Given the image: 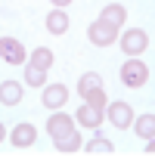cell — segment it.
<instances>
[{
  "mask_svg": "<svg viewBox=\"0 0 155 158\" xmlns=\"http://www.w3.org/2000/svg\"><path fill=\"white\" fill-rule=\"evenodd\" d=\"M65 99H68V90L62 87V84H50V87H44V106L47 109H59V106H65Z\"/></svg>",
  "mask_w": 155,
  "mask_h": 158,
  "instance_id": "obj_6",
  "label": "cell"
},
{
  "mask_svg": "<svg viewBox=\"0 0 155 158\" xmlns=\"http://www.w3.org/2000/svg\"><path fill=\"white\" fill-rule=\"evenodd\" d=\"M50 3H56V6H68L71 0H50Z\"/></svg>",
  "mask_w": 155,
  "mask_h": 158,
  "instance_id": "obj_20",
  "label": "cell"
},
{
  "mask_svg": "<svg viewBox=\"0 0 155 158\" xmlns=\"http://www.w3.org/2000/svg\"><path fill=\"white\" fill-rule=\"evenodd\" d=\"M146 77H149V68H146L140 59H127V62L121 65V81H124L127 87H143Z\"/></svg>",
  "mask_w": 155,
  "mask_h": 158,
  "instance_id": "obj_1",
  "label": "cell"
},
{
  "mask_svg": "<svg viewBox=\"0 0 155 158\" xmlns=\"http://www.w3.org/2000/svg\"><path fill=\"white\" fill-rule=\"evenodd\" d=\"M103 22H109V25H124V6H118V3H112V6H106L103 10V16H99Z\"/></svg>",
  "mask_w": 155,
  "mask_h": 158,
  "instance_id": "obj_14",
  "label": "cell"
},
{
  "mask_svg": "<svg viewBox=\"0 0 155 158\" xmlns=\"http://www.w3.org/2000/svg\"><path fill=\"white\" fill-rule=\"evenodd\" d=\"M93 155H109L112 152V143L109 139H103V136H96V139H90V146H87Z\"/></svg>",
  "mask_w": 155,
  "mask_h": 158,
  "instance_id": "obj_18",
  "label": "cell"
},
{
  "mask_svg": "<svg viewBox=\"0 0 155 158\" xmlns=\"http://www.w3.org/2000/svg\"><path fill=\"white\" fill-rule=\"evenodd\" d=\"M136 133L143 139H152L155 136V115H140L136 118Z\"/></svg>",
  "mask_w": 155,
  "mask_h": 158,
  "instance_id": "obj_16",
  "label": "cell"
},
{
  "mask_svg": "<svg viewBox=\"0 0 155 158\" xmlns=\"http://www.w3.org/2000/svg\"><path fill=\"white\" fill-rule=\"evenodd\" d=\"M109 121L124 130V127L133 124V109H130L127 102H112V106H109Z\"/></svg>",
  "mask_w": 155,
  "mask_h": 158,
  "instance_id": "obj_4",
  "label": "cell"
},
{
  "mask_svg": "<svg viewBox=\"0 0 155 158\" xmlns=\"http://www.w3.org/2000/svg\"><path fill=\"white\" fill-rule=\"evenodd\" d=\"M87 34H90V40H93L96 47H109V44L118 37V28H115V25H109V22H103V19H96V22L90 25V31H87Z\"/></svg>",
  "mask_w": 155,
  "mask_h": 158,
  "instance_id": "obj_2",
  "label": "cell"
},
{
  "mask_svg": "<svg viewBox=\"0 0 155 158\" xmlns=\"http://www.w3.org/2000/svg\"><path fill=\"white\" fill-rule=\"evenodd\" d=\"M78 121H81L84 127H99V124H103V109H99V106L84 102L81 109H78Z\"/></svg>",
  "mask_w": 155,
  "mask_h": 158,
  "instance_id": "obj_7",
  "label": "cell"
},
{
  "mask_svg": "<svg viewBox=\"0 0 155 158\" xmlns=\"http://www.w3.org/2000/svg\"><path fill=\"white\" fill-rule=\"evenodd\" d=\"M84 99H87V102H90V106H99V109H103V106H106V93H103V87H99V90H93V93H87V96H84Z\"/></svg>",
  "mask_w": 155,
  "mask_h": 158,
  "instance_id": "obj_19",
  "label": "cell"
},
{
  "mask_svg": "<svg viewBox=\"0 0 155 158\" xmlns=\"http://www.w3.org/2000/svg\"><path fill=\"white\" fill-rule=\"evenodd\" d=\"M25 81H28L31 87H44V68H34V65L28 62V68H25Z\"/></svg>",
  "mask_w": 155,
  "mask_h": 158,
  "instance_id": "obj_17",
  "label": "cell"
},
{
  "mask_svg": "<svg viewBox=\"0 0 155 158\" xmlns=\"http://www.w3.org/2000/svg\"><path fill=\"white\" fill-rule=\"evenodd\" d=\"M0 102H3V106H16V102H22V84H16V81H3V84H0Z\"/></svg>",
  "mask_w": 155,
  "mask_h": 158,
  "instance_id": "obj_10",
  "label": "cell"
},
{
  "mask_svg": "<svg viewBox=\"0 0 155 158\" xmlns=\"http://www.w3.org/2000/svg\"><path fill=\"white\" fill-rule=\"evenodd\" d=\"M31 65H34V68H44V71H47V68L53 65V50H47V47H37V50L31 53Z\"/></svg>",
  "mask_w": 155,
  "mask_h": 158,
  "instance_id": "obj_15",
  "label": "cell"
},
{
  "mask_svg": "<svg viewBox=\"0 0 155 158\" xmlns=\"http://www.w3.org/2000/svg\"><path fill=\"white\" fill-rule=\"evenodd\" d=\"M103 87V77L96 74V71H87L81 81H78V93L81 96H87V93H93V90H99Z\"/></svg>",
  "mask_w": 155,
  "mask_h": 158,
  "instance_id": "obj_11",
  "label": "cell"
},
{
  "mask_svg": "<svg viewBox=\"0 0 155 158\" xmlns=\"http://www.w3.org/2000/svg\"><path fill=\"white\" fill-rule=\"evenodd\" d=\"M146 44H149V37H146V31H140V28H133V31H124V40H121V47H124V53H130V56H136V53H143V50H146Z\"/></svg>",
  "mask_w": 155,
  "mask_h": 158,
  "instance_id": "obj_5",
  "label": "cell"
},
{
  "mask_svg": "<svg viewBox=\"0 0 155 158\" xmlns=\"http://www.w3.org/2000/svg\"><path fill=\"white\" fill-rule=\"evenodd\" d=\"M56 149L59 152H78V149H81V136H78V130H68L65 136H59L56 139Z\"/></svg>",
  "mask_w": 155,
  "mask_h": 158,
  "instance_id": "obj_13",
  "label": "cell"
},
{
  "mask_svg": "<svg viewBox=\"0 0 155 158\" xmlns=\"http://www.w3.org/2000/svg\"><path fill=\"white\" fill-rule=\"evenodd\" d=\"M0 143H3V124H0Z\"/></svg>",
  "mask_w": 155,
  "mask_h": 158,
  "instance_id": "obj_21",
  "label": "cell"
},
{
  "mask_svg": "<svg viewBox=\"0 0 155 158\" xmlns=\"http://www.w3.org/2000/svg\"><path fill=\"white\" fill-rule=\"evenodd\" d=\"M47 130H50V136H53V139H59V136H65L68 130H74V121H71L68 115H53V118H50V124H47Z\"/></svg>",
  "mask_w": 155,
  "mask_h": 158,
  "instance_id": "obj_9",
  "label": "cell"
},
{
  "mask_svg": "<svg viewBox=\"0 0 155 158\" xmlns=\"http://www.w3.org/2000/svg\"><path fill=\"white\" fill-rule=\"evenodd\" d=\"M34 139H37V130H34V124H28V121H22V124L13 130V146H19V149L31 146Z\"/></svg>",
  "mask_w": 155,
  "mask_h": 158,
  "instance_id": "obj_8",
  "label": "cell"
},
{
  "mask_svg": "<svg viewBox=\"0 0 155 158\" xmlns=\"http://www.w3.org/2000/svg\"><path fill=\"white\" fill-rule=\"evenodd\" d=\"M0 56H3L10 65H22L25 62V47L13 37H0Z\"/></svg>",
  "mask_w": 155,
  "mask_h": 158,
  "instance_id": "obj_3",
  "label": "cell"
},
{
  "mask_svg": "<svg viewBox=\"0 0 155 158\" xmlns=\"http://www.w3.org/2000/svg\"><path fill=\"white\" fill-rule=\"evenodd\" d=\"M47 28H50L53 34H65V31H68V16H65L62 10H53V13L47 16Z\"/></svg>",
  "mask_w": 155,
  "mask_h": 158,
  "instance_id": "obj_12",
  "label": "cell"
}]
</instances>
